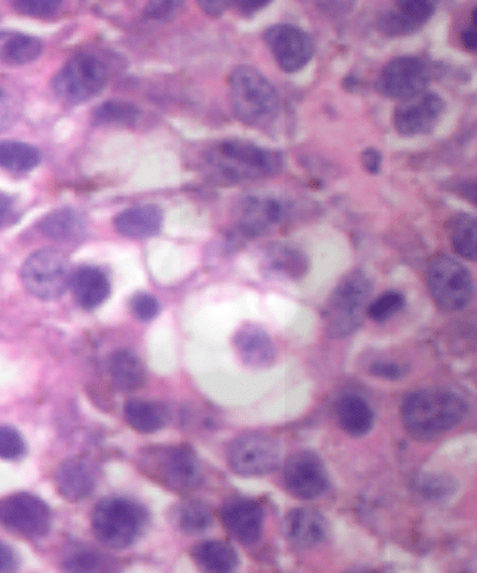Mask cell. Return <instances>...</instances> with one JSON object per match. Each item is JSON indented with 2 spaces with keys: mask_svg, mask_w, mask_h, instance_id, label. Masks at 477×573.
<instances>
[{
  "mask_svg": "<svg viewBox=\"0 0 477 573\" xmlns=\"http://www.w3.org/2000/svg\"><path fill=\"white\" fill-rule=\"evenodd\" d=\"M468 414V403L448 390H419L409 393L402 404V419L410 436L433 441L458 427Z\"/></svg>",
  "mask_w": 477,
  "mask_h": 573,
  "instance_id": "obj_1",
  "label": "cell"
},
{
  "mask_svg": "<svg viewBox=\"0 0 477 573\" xmlns=\"http://www.w3.org/2000/svg\"><path fill=\"white\" fill-rule=\"evenodd\" d=\"M207 170L217 181L238 183L274 176L282 160L278 152L245 140H225L205 155Z\"/></svg>",
  "mask_w": 477,
  "mask_h": 573,
  "instance_id": "obj_2",
  "label": "cell"
},
{
  "mask_svg": "<svg viewBox=\"0 0 477 573\" xmlns=\"http://www.w3.org/2000/svg\"><path fill=\"white\" fill-rule=\"evenodd\" d=\"M138 468L148 479L178 494L197 490L205 478L202 460L187 444L143 449Z\"/></svg>",
  "mask_w": 477,
  "mask_h": 573,
  "instance_id": "obj_3",
  "label": "cell"
},
{
  "mask_svg": "<svg viewBox=\"0 0 477 573\" xmlns=\"http://www.w3.org/2000/svg\"><path fill=\"white\" fill-rule=\"evenodd\" d=\"M229 102L246 126L263 129L278 119L280 97L270 80L253 66L241 65L229 76Z\"/></svg>",
  "mask_w": 477,
  "mask_h": 573,
  "instance_id": "obj_4",
  "label": "cell"
},
{
  "mask_svg": "<svg viewBox=\"0 0 477 573\" xmlns=\"http://www.w3.org/2000/svg\"><path fill=\"white\" fill-rule=\"evenodd\" d=\"M372 284L361 270L352 271L332 291L322 311L323 324L332 339H343L356 332L367 316Z\"/></svg>",
  "mask_w": 477,
  "mask_h": 573,
  "instance_id": "obj_5",
  "label": "cell"
},
{
  "mask_svg": "<svg viewBox=\"0 0 477 573\" xmlns=\"http://www.w3.org/2000/svg\"><path fill=\"white\" fill-rule=\"evenodd\" d=\"M147 519V510L136 501L109 496L92 510L91 528L102 545L112 550H125L135 544Z\"/></svg>",
  "mask_w": 477,
  "mask_h": 573,
  "instance_id": "obj_6",
  "label": "cell"
},
{
  "mask_svg": "<svg viewBox=\"0 0 477 573\" xmlns=\"http://www.w3.org/2000/svg\"><path fill=\"white\" fill-rule=\"evenodd\" d=\"M74 271L68 255L61 250L45 248L29 255L25 260L20 279L24 288L35 298L53 301L69 289Z\"/></svg>",
  "mask_w": 477,
  "mask_h": 573,
  "instance_id": "obj_7",
  "label": "cell"
},
{
  "mask_svg": "<svg viewBox=\"0 0 477 573\" xmlns=\"http://www.w3.org/2000/svg\"><path fill=\"white\" fill-rule=\"evenodd\" d=\"M109 71L102 60L91 54H78L61 66L53 80V89L61 101L81 105L105 89Z\"/></svg>",
  "mask_w": 477,
  "mask_h": 573,
  "instance_id": "obj_8",
  "label": "cell"
},
{
  "mask_svg": "<svg viewBox=\"0 0 477 573\" xmlns=\"http://www.w3.org/2000/svg\"><path fill=\"white\" fill-rule=\"evenodd\" d=\"M427 281L435 304L445 312L463 310L473 298V276L463 264L448 255H439L432 260Z\"/></svg>",
  "mask_w": 477,
  "mask_h": 573,
  "instance_id": "obj_9",
  "label": "cell"
},
{
  "mask_svg": "<svg viewBox=\"0 0 477 573\" xmlns=\"http://www.w3.org/2000/svg\"><path fill=\"white\" fill-rule=\"evenodd\" d=\"M281 448L266 434L250 433L235 438L229 444V468L240 477H264L279 468Z\"/></svg>",
  "mask_w": 477,
  "mask_h": 573,
  "instance_id": "obj_10",
  "label": "cell"
},
{
  "mask_svg": "<svg viewBox=\"0 0 477 573\" xmlns=\"http://www.w3.org/2000/svg\"><path fill=\"white\" fill-rule=\"evenodd\" d=\"M49 505L37 495L17 493L0 501V524L27 539H40L51 529Z\"/></svg>",
  "mask_w": 477,
  "mask_h": 573,
  "instance_id": "obj_11",
  "label": "cell"
},
{
  "mask_svg": "<svg viewBox=\"0 0 477 573\" xmlns=\"http://www.w3.org/2000/svg\"><path fill=\"white\" fill-rule=\"evenodd\" d=\"M429 83V69L422 59L399 56L383 66L376 89L389 99L408 101L423 95Z\"/></svg>",
  "mask_w": 477,
  "mask_h": 573,
  "instance_id": "obj_12",
  "label": "cell"
},
{
  "mask_svg": "<svg viewBox=\"0 0 477 573\" xmlns=\"http://www.w3.org/2000/svg\"><path fill=\"white\" fill-rule=\"evenodd\" d=\"M264 40L285 73H296L304 69L315 53L314 40L295 25H273L265 30Z\"/></svg>",
  "mask_w": 477,
  "mask_h": 573,
  "instance_id": "obj_13",
  "label": "cell"
},
{
  "mask_svg": "<svg viewBox=\"0 0 477 573\" xmlns=\"http://www.w3.org/2000/svg\"><path fill=\"white\" fill-rule=\"evenodd\" d=\"M284 485L292 496L312 500L328 488V474L322 459L310 450H299L286 459Z\"/></svg>",
  "mask_w": 477,
  "mask_h": 573,
  "instance_id": "obj_14",
  "label": "cell"
},
{
  "mask_svg": "<svg viewBox=\"0 0 477 573\" xmlns=\"http://www.w3.org/2000/svg\"><path fill=\"white\" fill-rule=\"evenodd\" d=\"M220 520L233 539L245 546L258 544L264 534L265 510L258 500L232 496L220 508Z\"/></svg>",
  "mask_w": 477,
  "mask_h": 573,
  "instance_id": "obj_15",
  "label": "cell"
},
{
  "mask_svg": "<svg viewBox=\"0 0 477 573\" xmlns=\"http://www.w3.org/2000/svg\"><path fill=\"white\" fill-rule=\"evenodd\" d=\"M444 110V100L430 92L403 101L394 111L393 124L399 135L405 137L427 135L437 127Z\"/></svg>",
  "mask_w": 477,
  "mask_h": 573,
  "instance_id": "obj_16",
  "label": "cell"
},
{
  "mask_svg": "<svg viewBox=\"0 0 477 573\" xmlns=\"http://www.w3.org/2000/svg\"><path fill=\"white\" fill-rule=\"evenodd\" d=\"M285 216L279 199L269 196H251L241 202L235 233L240 239H255L278 227Z\"/></svg>",
  "mask_w": 477,
  "mask_h": 573,
  "instance_id": "obj_17",
  "label": "cell"
},
{
  "mask_svg": "<svg viewBox=\"0 0 477 573\" xmlns=\"http://www.w3.org/2000/svg\"><path fill=\"white\" fill-rule=\"evenodd\" d=\"M437 9L430 0H402L386 10L378 19V28L387 37H403L417 32L427 24Z\"/></svg>",
  "mask_w": 477,
  "mask_h": 573,
  "instance_id": "obj_18",
  "label": "cell"
},
{
  "mask_svg": "<svg viewBox=\"0 0 477 573\" xmlns=\"http://www.w3.org/2000/svg\"><path fill=\"white\" fill-rule=\"evenodd\" d=\"M284 534L297 549H312L327 539L328 521L316 509H292L284 519Z\"/></svg>",
  "mask_w": 477,
  "mask_h": 573,
  "instance_id": "obj_19",
  "label": "cell"
},
{
  "mask_svg": "<svg viewBox=\"0 0 477 573\" xmlns=\"http://www.w3.org/2000/svg\"><path fill=\"white\" fill-rule=\"evenodd\" d=\"M55 489L69 503H80L89 498L96 488L94 469L85 459L64 460L54 474Z\"/></svg>",
  "mask_w": 477,
  "mask_h": 573,
  "instance_id": "obj_20",
  "label": "cell"
},
{
  "mask_svg": "<svg viewBox=\"0 0 477 573\" xmlns=\"http://www.w3.org/2000/svg\"><path fill=\"white\" fill-rule=\"evenodd\" d=\"M233 344L246 367L261 370L276 360V346L268 332L258 325H245L234 336Z\"/></svg>",
  "mask_w": 477,
  "mask_h": 573,
  "instance_id": "obj_21",
  "label": "cell"
},
{
  "mask_svg": "<svg viewBox=\"0 0 477 573\" xmlns=\"http://www.w3.org/2000/svg\"><path fill=\"white\" fill-rule=\"evenodd\" d=\"M162 224L163 213L153 204H141V206L127 208L117 214L114 219L117 233L131 239L155 237L161 232Z\"/></svg>",
  "mask_w": 477,
  "mask_h": 573,
  "instance_id": "obj_22",
  "label": "cell"
},
{
  "mask_svg": "<svg viewBox=\"0 0 477 573\" xmlns=\"http://www.w3.org/2000/svg\"><path fill=\"white\" fill-rule=\"evenodd\" d=\"M76 304L84 310L99 308L109 298L111 285L104 271L95 266H82L71 279Z\"/></svg>",
  "mask_w": 477,
  "mask_h": 573,
  "instance_id": "obj_23",
  "label": "cell"
},
{
  "mask_svg": "<svg viewBox=\"0 0 477 573\" xmlns=\"http://www.w3.org/2000/svg\"><path fill=\"white\" fill-rule=\"evenodd\" d=\"M112 386L120 392H133L145 386L146 367L135 352L122 349L112 352L107 363Z\"/></svg>",
  "mask_w": 477,
  "mask_h": 573,
  "instance_id": "obj_24",
  "label": "cell"
},
{
  "mask_svg": "<svg viewBox=\"0 0 477 573\" xmlns=\"http://www.w3.org/2000/svg\"><path fill=\"white\" fill-rule=\"evenodd\" d=\"M338 426L348 436L361 438L367 436L374 426V412L369 403L361 396L346 395L337 403Z\"/></svg>",
  "mask_w": 477,
  "mask_h": 573,
  "instance_id": "obj_25",
  "label": "cell"
},
{
  "mask_svg": "<svg viewBox=\"0 0 477 573\" xmlns=\"http://www.w3.org/2000/svg\"><path fill=\"white\" fill-rule=\"evenodd\" d=\"M44 51L43 40L34 35L3 30L0 32V61L12 66H22L37 61Z\"/></svg>",
  "mask_w": 477,
  "mask_h": 573,
  "instance_id": "obj_26",
  "label": "cell"
},
{
  "mask_svg": "<svg viewBox=\"0 0 477 573\" xmlns=\"http://www.w3.org/2000/svg\"><path fill=\"white\" fill-rule=\"evenodd\" d=\"M128 426L141 434H153L167 426L169 413L162 403L147 399H128L123 407Z\"/></svg>",
  "mask_w": 477,
  "mask_h": 573,
  "instance_id": "obj_27",
  "label": "cell"
},
{
  "mask_svg": "<svg viewBox=\"0 0 477 573\" xmlns=\"http://www.w3.org/2000/svg\"><path fill=\"white\" fill-rule=\"evenodd\" d=\"M192 559L200 569L208 572H234L240 565L238 551L228 542L219 540L198 542L193 547Z\"/></svg>",
  "mask_w": 477,
  "mask_h": 573,
  "instance_id": "obj_28",
  "label": "cell"
},
{
  "mask_svg": "<svg viewBox=\"0 0 477 573\" xmlns=\"http://www.w3.org/2000/svg\"><path fill=\"white\" fill-rule=\"evenodd\" d=\"M39 229L56 242L73 243L84 237L85 222L75 209L60 208L44 217Z\"/></svg>",
  "mask_w": 477,
  "mask_h": 573,
  "instance_id": "obj_29",
  "label": "cell"
},
{
  "mask_svg": "<svg viewBox=\"0 0 477 573\" xmlns=\"http://www.w3.org/2000/svg\"><path fill=\"white\" fill-rule=\"evenodd\" d=\"M174 525L189 536L204 534L213 525V514L202 500H182L173 510Z\"/></svg>",
  "mask_w": 477,
  "mask_h": 573,
  "instance_id": "obj_30",
  "label": "cell"
},
{
  "mask_svg": "<svg viewBox=\"0 0 477 573\" xmlns=\"http://www.w3.org/2000/svg\"><path fill=\"white\" fill-rule=\"evenodd\" d=\"M41 162L37 147L19 141H0V168L15 173L33 171Z\"/></svg>",
  "mask_w": 477,
  "mask_h": 573,
  "instance_id": "obj_31",
  "label": "cell"
},
{
  "mask_svg": "<svg viewBox=\"0 0 477 573\" xmlns=\"http://www.w3.org/2000/svg\"><path fill=\"white\" fill-rule=\"evenodd\" d=\"M476 228L475 217L466 213L454 217L449 225L450 242L455 253L471 262H475L477 257Z\"/></svg>",
  "mask_w": 477,
  "mask_h": 573,
  "instance_id": "obj_32",
  "label": "cell"
},
{
  "mask_svg": "<svg viewBox=\"0 0 477 573\" xmlns=\"http://www.w3.org/2000/svg\"><path fill=\"white\" fill-rule=\"evenodd\" d=\"M141 117L140 107L125 100L102 102L94 111V121L99 125H135Z\"/></svg>",
  "mask_w": 477,
  "mask_h": 573,
  "instance_id": "obj_33",
  "label": "cell"
},
{
  "mask_svg": "<svg viewBox=\"0 0 477 573\" xmlns=\"http://www.w3.org/2000/svg\"><path fill=\"white\" fill-rule=\"evenodd\" d=\"M109 561L100 552L80 549L71 552L64 561L65 570L71 572H96L109 569Z\"/></svg>",
  "mask_w": 477,
  "mask_h": 573,
  "instance_id": "obj_34",
  "label": "cell"
},
{
  "mask_svg": "<svg viewBox=\"0 0 477 573\" xmlns=\"http://www.w3.org/2000/svg\"><path fill=\"white\" fill-rule=\"evenodd\" d=\"M270 269L297 278L306 270V260L300 252L289 247L274 249L269 255Z\"/></svg>",
  "mask_w": 477,
  "mask_h": 573,
  "instance_id": "obj_35",
  "label": "cell"
},
{
  "mask_svg": "<svg viewBox=\"0 0 477 573\" xmlns=\"http://www.w3.org/2000/svg\"><path fill=\"white\" fill-rule=\"evenodd\" d=\"M404 306V296L397 291H389L368 305L367 316L378 324H383V322L391 320L392 317L399 314Z\"/></svg>",
  "mask_w": 477,
  "mask_h": 573,
  "instance_id": "obj_36",
  "label": "cell"
},
{
  "mask_svg": "<svg viewBox=\"0 0 477 573\" xmlns=\"http://www.w3.org/2000/svg\"><path fill=\"white\" fill-rule=\"evenodd\" d=\"M27 453L22 434L12 426H0V459L19 460Z\"/></svg>",
  "mask_w": 477,
  "mask_h": 573,
  "instance_id": "obj_37",
  "label": "cell"
},
{
  "mask_svg": "<svg viewBox=\"0 0 477 573\" xmlns=\"http://www.w3.org/2000/svg\"><path fill=\"white\" fill-rule=\"evenodd\" d=\"M15 12L33 18H53L63 7L56 0H18L12 3Z\"/></svg>",
  "mask_w": 477,
  "mask_h": 573,
  "instance_id": "obj_38",
  "label": "cell"
},
{
  "mask_svg": "<svg viewBox=\"0 0 477 573\" xmlns=\"http://www.w3.org/2000/svg\"><path fill=\"white\" fill-rule=\"evenodd\" d=\"M130 306L136 319L143 322L155 320L161 311L158 300L148 293H138L133 296Z\"/></svg>",
  "mask_w": 477,
  "mask_h": 573,
  "instance_id": "obj_39",
  "label": "cell"
},
{
  "mask_svg": "<svg viewBox=\"0 0 477 573\" xmlns=\"http://www.w3.org/2000/svg\"><path fill=\"white\" fill-rule=\"evenodd\" d=\"M18 116V105L3 88H0V131L12 126Z\"/></svg>",
  "mask_w": 477,
  "mask_h": 573,
  "instance_id": "obj_40",
  "label": "cell"
},
{
  "mask_svg": "<svg viewBox=\"0 0 477 573\" xmlns=\"http://www.w3.org/2000/svg\"><path fill=\"white\" fill-rule=\"evenodd\" d=\"M182 3L179 2H151L147 4L146 15L155 20L172 18Z\"/></svg>",
  "mask_w": 477,
  "mask_h": 573,
  "instance_id": "obj_41",
  "label": "cell"
},
{
  "mask_svg": "<svg viewBox=\"0 0 477 573\" xmlns=\"http://www.w3.org/2000/svg\"><path fill=\"white\" fill-rule=\"evenodd\" d=\"M422 488L425 496H429V498H440V496L449 494L451 485L449 479L433 477L425 479Z\"/></svg>",
  "mask_w": 477,
  "mask_h": 573,
  "instance_id": "obj_42",
  "label": "cell"
},
{
  "mask_svg": "<svg viewBox=\"0 0 477 573\" xmlns=\"http://www.w3.org/2000/svg\"><path fill=\"white\" fill-rule=\"evenodd\" d=\"M19 559L13 547L0 540V572H13L18 569Z\"/></svg>",
  "mask_w": 477,
  "mask_h": 573,
  "instance_id": "obj_43",
  "label": "cell"
},
{
  "mask_svg": "<svg viewBox=\"0 0 477 573\" xmlns=\"http://www.w3.org/2000/svg\"><path fill=\"white\" fill-rule=\"evenodd\" d=\"M374 376L386 378V380H398L403 376V368L393 362H377L371 367Z\"/></svg>",
  "mask_w": 477,
  "mask_h": 573,
  "instance_id": "obj_44",
  "label": "cell"
},
{
  "mask_svg": "<svg viewBox=\"0 0 477 573\" xmlns=\"http://www.w3.org/2000/svg\"><path fill=\"white\" fill-rule=\"evenodd\" d=\"M17 214L14 198L0 191V228L10 224Z\"/></svg>",
  "mask_w": 477,
  "mask_h": 573,
  "instance_id": "obj_45",
  "label": "cell"
},
{
  "mask_svg": "<svg viewBox=\"0 0 477 573\" xmlns=\"http://www.w3.org/2000/svg\"><path fill=\"white\" fill-rule=\"evenodd\" d=\"M362 165L369 173H378L382 166V156L374 148H367L361 156Z\"/></svg>",
  "mask_w": 477,
  "mask_h": 573,
  "instance_id": "obj_46",
  "label": "cell"
},
{
  "mask_svg": "<svg viewBox=\"0 0 477 573\" xmlns=\"http://www.w3.org/2000/svg\"><path fill=\"white\" fill-rule=\"evenodd\" d=\"M473 25L470 28L465 29L463 34H461V43H463L464 48L469 51H475L477 48V35H476V9L473 12Z\"/></svg>",
  "mask_w": 477,
  "mask_h": 573,
  "instance_id": "obj_47",
  "label": "cell"
},
{
  "mask_svg": "<svg viewBox=\"0 0 477 573\" xmlns=\"http://www.w3.org/2000/svg\"><path fill=\"white\" fill-rule=\"evenodd\" d=\"M198 4L208 15H212V17H220L225 10L234 5V2H199Z\"/></svg>",
  "mask_w": 477,
  "mask_h": 573,
  "instance_id": "obj_48",
  "label": "cell"
},
{
  "mask_svg": "<svg viewBox=\"0 0 477 573\" xmlns=\"http://www.w3.org/2000/svg\"><path fill=\"white\" fill-rule=\"evenodd\" d=\"M234 4L238 5V8H239L241 13H244L245 15H250V14H253L255 12H258V10H261L265 7H268V5L270 3L269 2H237Z\"/></svg>",
  "mask_w": 477,
  "mask_h": 573,
  "instance_id": "obj_49",
  "label": "cell"
}]
</instances>
